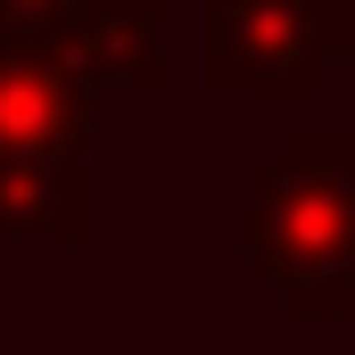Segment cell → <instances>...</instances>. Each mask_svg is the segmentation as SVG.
<instances>
[{
	"mask_svg": "<svg viewBox=\"0 0 355 355\" xmlns=\"http://www.w3.org/2000/svg\"><path fill=\"white\" fill-rule=\"evenodd\" d=\"M0 223L91 240V182L75 157H0Z\"/></svg>",
	"mask_w": 355,
	"mask_h": 355,
	"instance_id": "cell-5",
	"label": "cell"
},
{
	"mask_svg": "<svg viewBox=\"0 0 355 355\" xmlns=\"http://www.w3.org/2000/svg\"><path fill=\"white\" fill-rule=\"evenodd\" d=\"M91 149V83L50 58L0 42V157H83Z\"/></svg>",
	"mask_w": 355,
	"mask_h": 355,
	"instance_id": "cell-4",
	"label": "cell"
},
{
	"mask_svg": "<svg viewBox=\"0 0 355 355\" xmlns=\"http://www.w3.org/2000/svg\"><path fill=\"white\" fill-rule=\"evenodd\" d=\"M157 17L166 0H0V42L50 50L75 75H141L166 83L157 67Z\"/></svg>",
	"mask_w": 355,
	"mask_h": 355,
	"instance_id": "cell-3",
	"label": "cell"
},
{
	"mask_svg": "<svg viewBox=\"0 0 355 355\" xmlns=\"http://www.w3.org/2000/svg\"><path fill=\"white\" fill-rule=\"evenodd\" d=\"M355 50V0H207L215 91H306L322 58Z\"/></svg>",
	"mask_w": 355,
	"mask_h": 355,
	"instance_id": "cell-2",
	"label": "cell"
},
{
	"mask_svg": "<svg viewBox=\"0 0 355 355\" xmlns=\"http://www.w3.org/2000/svg\"><path fill=\"white\" fill-rule=\"evenodd\" d=\"M248 257L289 314H355V132L306 124L281 141V157L257 174Z\"/></svg>",
	"mask_w": 355,
	"mask_h": 355,
	"instance_id": "cell-1",
	"label": "cell"
}]
</instances>
